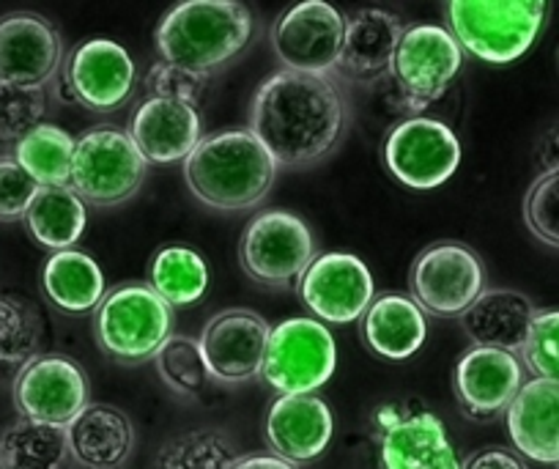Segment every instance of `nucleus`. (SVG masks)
Returning a JSON list of instances; mask_svg holds the SVG:
<instances>
[{
	"instance_id": "f257e3e1",
	"label": "nucleus",
	"mask_w": 559,
	"mask_h": 469,
	"mask_svg": "<svg viewBox=\"0 0 559 469\" xmlns=\"http://www.w3.org/2000/svg\"><path fill=\"white\" fill-rule=\"evenodd\" d=\"M348 102L335 74L280 72L258 85L250 105V132L277 168H310L341 143Z\"/></svg>"
},
{
	"instance_id": "f03ea898",
	"label": "nucleus",
	"mask_w": 559,
	"mask_h": 469,
	"mask_svg": "<svg viewBox=\"0 0 559 469\" xmlns=\"http://www.w3.org/2000/svg\"><path fill=\"white\" fill-rule=\"evenodd\" d=\"M274 176L277 163L250 129L209 134L185 160L187 187L214 212H245L258 207L272 190Z\"/></svg>"
},
{
	"instance_id": "7ed1b4c3",
	"label": "nucleus",
	"mask_w": 559,
	"mask_h": 469,
	"mask_svg": "<svg viewBox=\"0 0 559 469\" xmlns=\"http://www.w3.org/2000/svg\"><path fill=\"white\" fill-rule=\"evenodd\" d=\"M252 14L236 0H185L154 31L159 61L212 78L245 52L252 39Z\"/></svg>"
},
{
	"instance_id": "20e7f679",
	"label": "nucleus",
	"mask_w": 559,
	"mask_h": 469,
	"mask_svg": "<svg viewBox=\"0 0 559 469\" xmlns=\"http://www.w3.org/2000/svg\"><path fill=\"white\" fill-rule=\"evenodd\" d=\"M548 17L543 0H450L448 31L461 50L486 63H513L530 52Z\"/></svg>"
},
{
	"instance_id": "39448f33",
	"label": "nucleus",
	"mask_w": 559,
	"mask_h": 469,
	"mask_svg": "<svg viewBox=\"0 0 559 469\" xmlns=\"http://www.w3.org/2000/svg\"><path fill=\"white\" fill-rule=\"evenodd\" d=\"M174 307L148 283L107 291L94 310V338L102 354L121 365L148 363L174 338Z\"/></svg>"
},
{
	"instance_id": "423d86ee",
	"label": "nucleus",
	"mask_w": 559,
	"mask_h": 469,
	"mask_svg": "<svg viewBox=\"0 0 559 469\" xmlns=\"http://www.w3.org/2000/svg\"><path fill=\"white\" fill-rule=\"evenodd\" d=\"M146 174L148 163L127 129L96 127L74 143L69 187L88 207L110 209L129 201L143 187Z\"/></svg>"
},
{
	"instance_id": "0eeeda50",
	"label": "nucleus",
	"mask_w": 559,
	"mask_h": 469,
	"mask_svg": "<svg viewBox=\"0 0 559 469\" xmlns=\"http://www.w3.org/2000/svg\"><path fill=\"white\" fill-rule=\"evenodd\" d=\"M241 269L266 289H292L316 261V239L302 218L269 209L252 218L241 234Z\"/></svg>"
},
{
	"instance_id": "6e6552de",
	"label": "nucleus",
	"mask_w": 559,
	"mask_h": 469,
	"mask_svg": "<svg viewBox=\"0 0 559 469\" xmlns=\"http://www.w3.org/2000/svg\"><path fill=\"white\" fill-rule=\"evenodd\" d=\"M337 347L326 325L316 319H286L272 327L261 379L277 396H316L332 379Z\"/></svg>"
},
{
	"instance_id": "1a4fd4ad",
	"label": "nucleus",
	"mask_w": 559,
	"mask_h": 469,
	"mask_svg": "<svg viewBox=\"0 0 559 469\" xmlns=\"http://www.w3.org/2000/svg\"><path fill=\"white\" fill-rule=\"evenodd\" d=\"M412 300L437 319H461L486 291V267L469 245L437 242L412 263Z\"/></svg>"
},
{
	"instance_id": "9d476101",
	"label": "nucleus",
	"mask_w": 559,
	"mask_h": 469,
	"mask_svg": "<svg viewBox=\"0 0 559 469\" xmlns=\"http://www.w3.org/2000/svg\"><path fill=\"white\" fill-rule=\"evenodd\" d=\"M381 160L403 187L428 192L455 176L461 165V140L437 118H403L384 138Z\"/></svg>"
},
{
	"instance_id": "9b49d317",
	"label": "nucleus",
	"mask_w": 559,
	"mask_h": 469,
	"mask_svg": "<svg viewBox=\"0 0 559 469\" xmlns=\"http://www.w3.org/2000/svg\"><path fill=\"white\" fill-rule=\"evenodd\" d=\"M346 17L324 0H302L269 31L274 58L286 72L335 74L341 67Z\"/></svg>"
},
{
	"instance_id": "f8f14e48",
	"label": "nucleus",
	"mask_w": 559,
	"mask_h": 469,
	"mask_svg": "<svg viewBox=\"0 0 559 469\" xmlns=\"http://www.w3.org/2000/svg\"><path fill=\"white\" fill-rule=\"evenodd\" d=\"M20 418L69 429L91 403L88 376L67 354H39L12 382Z\"/></svg>"
},
{
	"instance_id": "ddd939ff",
	"label": "nucleus",
	"mask_w": 559,
	"mask_h": 469,
	"mask_svg": "<svg viewBox=\"0 0 559 469\" xmlns=\"http://www.w3.org/2000/svg\"><path fill=\"white\" fill-rule=\"evenodd\" d=\"M464 50L442 25H412L403 31L392 58V80L417 110L442 99L459 78Z\"/></svg>"
},
{
	"instance_id": "4468645a",
	"label": "nucleus",
	"mask_w": 559,
	"mask_h": 469,
	"mask_svg": "<svg viewBox=\"0 0 559 469\" xmlns=\"http://www.w3.org/2000/svg\"><path fill=\"white\" fill-rule=\"evenodd\" d=\"M272 327L263 316L247 307L217 313L203 327L198 347L209 376L217 385H245L261 376Z\"/></svg>"
},
{
	"instance_id": "2eb2a0df",
	"label": "nucleus",
	"mask_w": 559,
	"mask_h": 469,
	"mask_svg": "<svg viewBox=\"0 0 559 469\" xmlns=\"http://www.w3.org/2000/svg\"><path fill=\"white\" fill-rule=\"evenodd\" d=\"M299 296L321 325H352L376 300L373 274L352 253H321L299 280Z\"/></svg>"
},
{
	"instance_id": "dca6fc26",
	"label": "nucleus",
	"mask_w": 559,
	"mask_h": 469,
	"mask_svg": "<svg viewBox=\"0 0 559 469\" xmlns=\"http://www.w3.org/2000/svg\"><path fill=\"white\" fill-rule=\"evenodd\" d=\"M69 94L91 113H112L127 105L134 91L138 69L127 47L112 39L80 42L63 63Z\"/></svg>"
},
{
	"instance_id": "f3484780",
	"label": "nucleus",
	"mask_w": 559,
	"mask_h": 469,
	"mask_svg": "<svg viewBox=\"0 0 559 469\" xmlns=\"http://www.w3.org/2000/svg\"><path fill=\"white\" fill-rule=\"evenodd\" d=\"M63 61V39L56 25L34 12L0 17V83L45 89Z\"/></svg>"
},
{
	"instance_id": "a211bd4d",
	"label": "nucleus",
	"mask_w": 559,
	"mask_h": 469,
	"mask_svg": "<svg viewBox=\"0 0 559 469\" xmlns=\"http://www.w3.org/2000/svg\"><path fill=\"white\" fill-rule=\"evenodd\" d=\"M453 385L466 418L493 420L524 387V363L519 354L472 347L455 365Z\"/></svg>"
},
{
	"instance_id": "6ab92c4d",
	"label": "nucleus",
	"mask_w": 559,
	"mask_h": 469,
	"mask_svg": "<svg viewBox=\"0 0 559 469\" xmlns=\"http://www.w3.org/2000/svg\"><path fill=\"white\" fill-rule=\"evenodd\" d=\"M335 420L319 396H277L269 403L263 436L269 450L283 461L310 464L330 447Z\"/></svg>"
},
{
	"instance_id": "aec40b11",
	"label": "nucleus",
	"mask_w": 559,
	"mask_h": 469,
	"mask_svg": "<svg viewBox=\"0 0 559 469\" xmlns=\"http://www.w3.org/2000/svg\"><path fill=\"white\" fill-rule=\"evenodd\" d=\"M129 134L148 165L185 163L203 140L201 113L187 102L148 96L134 110Z\"/></svg>"
},
{
	"instance_id": "412c9836",
	"label": "nucleus",
	"mask_w": 559,
	"mask_h": 469,
	"mask_svg": "<svg viewBox=\"0 0 559 469\" xmlns=\"http://www.w3.org/2000/svg\"><path fill=\"white\" fill-rule=\"evenodd\" d=\"M384 469H461L455 447L433 412H392L381 425Z\"/></svg>"
},
{
	"instance_id": "4be33fe9",
	"label": "nucleus",
	"mask_w": 559,
	"mask_h": 469,
	"mask_svg": "<svg viewBox=\"0 0 559 469\" xmlns=\"http://www.w3.org/2000/svg\"><path fill=\"white\" fill-rule=\"evenodd\" d=\"M515 450L537 464H559V382H524L504 412Z\"/></svg>"
},
{
	"instance_id": "5701e85b",
	"label": "nucleus",
	"mask_w": 559,
	"mask_h": 469,
	"mask_svg": "<svg viewBox=\"0 0 559 469\" xmlns=\"http://www.w3.org/2000/svg\"><path fill=\"white\" fill-rule=\"evenodd\" d=\"M537 310L532 300L513 289H486L461 316V330L477 349L521 354Z\"/></svg>"
},
{
	"instance_id": "b1692460",
	"label": "nucleus",
	"mask_w": 559,
	"mask_h": 469,
	"mask_svg": "<svg viewBox=\"0 0 559 469\" xmlns=\"http://www.w3.org/2000/svg\"><path fill=\"white\" fill-rule=\"evenodd\" d=\"M67 439L80 469H118L134 450V425L110 403H88L67 429Z\"/></svg>"
},
{
	"instance_id": "393cba45",
	"label": "nucleus",
	"mask_w": 559,
	"mask_h": 469,
	"mask_svg": "<svg viewBox=\"0 0 559 469\" xmlns=\"http://www.w3.org/2000/svg\"><path fill=\"white\" fill-rule=\"evenodd\" d=\"M403 23L397 14L384 9H362L346 20V36H343L341 50V72L354 80L384 78L392 69L397 45L403 36Z\"/></svg>"
},
{
	"instance_id": "a878e982",
	"label": "nucleus",
	"mask_w": 559,
	"mask_h": 469,
	"mask_svg": "<svg viewBox=\"0 0 559 469\" xmlns=\"http://www.w3.org/2000/svg\"><path fill=\"white\" fill-rule=\"evenodd\" d=\"M359 325L365 343L384 360H408L428 336L426 313L406 294L376 296Z\"/></svg>"
},
{
	"instance_id": "bb28decb",
	"label": "nucleus",
	"mask_w": 559,
	"mask_h": 469,
	"mask_svg": "<svg viewBox=\"0 0 559 469\" xmlns=\"http://www.w3.org/2000/svg\"><path fill=\"white\" fill-rule=\"evenodd\" d=\"M45 296L63 313H88L105 300V272L83 250L52 253L41 267Z\"/></svg>"
},
{
	"instance_id": "cd10ccee",
	"label": "nucleus",
	"mask_w": 559,
	"mask_h": 469,
	"mask_svg": "<svg viewBox=\"0 0 559 469\" xmlns=\"http://www.w3.org/2000/svg\"><path fill=\"white\" fill-rule=\"evenodd\" d=\"M45 347V319L39 307L17 291H0V382L17 379Z\"/></svg>"
},
{
	"instance_id": "c85d7f7f",
	"label": "nucleus",
	"mask_w": 559,
	"mask_h": 469,
	"mask_svg": "<svg viewBox=\"0 0 559 469\" xmlns=\"http://www.w3.org/2000/svg\"><path fill=\"white\" fill-rule=\"evenodd\" d=\"M23 223L34 242L61 253L78 245L88 225V212L72 187H41Z\"/></svg>"
},
{
	"instance_id": "c756f323",
	"label": "nucleus",
	"mask_w": 559,
	"mask_h": 469,
	"mask_svg": "<svg viewBox=\"0 0 559 469\" xmlns=\"http://www.w3.org/2000/svg\"><path fill=\"white\" fill-rule=\"evenodd\" d=\"M69 458L67 429L20 418L0 434V469H67Z\"/></svg>"
},
{
	"instance_id": "7c9ffc66",
	"label": "nucleus",
	"mask_w": 559,
	"mask_h": 469,
	"mask_svg": "<svg viewBox=\"0 0 559 469\" xmlns=\"http://www.w3.org/2000/svg\"><path fill=\"white\" fill-rule=\"evenodd\" d=\"M148 285L170 307H190L209 289V267L201 253L185 245H165L148 263Z\"/></svg>"
},
{
	"instance_id": "2f4dec72",
	"label": "nucleus",
	"mask_w": 559,
	"mask_h": 469,
	"mask_svg": "<svg viewBox=\"0 0 559 469\" xmlns=\"http://www.w3.org/2000/svg\"><path fill=\"white\" fill-rule=\"evenodd\" d=\"M78 140L56 124H39L14 145V160L39 187H69Z\"/></svg>"
},
{
	"instance_id": "473e14b6",
	"label": "nucleus",
	"mask_w": 559,
	"mask_h": 469,
	"mask_svg": "<svg viewBox=\"0 0 559 469\" xmlns=\"http://www.w3.org/2000/svg\"><path fill=\"white\" fill-rule=\"evenodd\" d=\"M239 458L223 431H187L165 442L157 453V469H230Z\"/></svg>"
},
{
	"instance_id": "72a5a7b5",
	"label": "nucleus",
	"mask_w": 559,
	"mask_h": 469,
	"mask_svg": "<svg viewBox=\"0 0 559 469\" xmlns=\"http://www.w3.org/2000/svg\"><path fill=\"white\" fill-rule=\"evenodd\" d=\"M154 363H157V371L165 385L174 392H179V396L195 398L212 385V376H209L206 363H203L198 338L174 336L159 349Z\"/></svg>"
},
{
	"instance_id": "f704fd0d",
	"label": "nucleus",
	"mask_w": 559,
	"mask_h": 469,
	"mask_svg": "<svg viewBox=\"0 0 559 469\" xmlns=\"http://www.w3.org/2000/svg\"><path fill=\"white\" fill-rule=\"evenodd\" d=\"M47 116V89L0 83V143L17 145Z\"/></svg>"
},
{
	"instance_id": "c9c22d12",
	"label": "nucleus",
	"mask_w": 559,
	"mask_h": 469,
	"mask_svg": "<svg viewBox=\"0 0 559 469\" xmlns=\"http://www.w3.org/2000/svg\"><path fill=\"white\" fill-rule=\"evenodd\" d=\"M524 223L543 245L559 247V168L543 171L524 198Z\"/></svg>"
},
{
	"instance_id": "e433bc0d",
	"label": "nucleus",
	"mask_w": 559,
	"mask_h": 469,
	"mask_svg": "<svg viewBox=\"0 0 559 469\" xmlns=\"http://www.w3.org/2000/svg\"><path fill=\"white\" fill-rule=\"evenodd\" d=\"M521 363L537 379L559 382V310L537 313L521 349Z\"/></svg>"
},
{
	"instance_id": "4c0bfd02",
	"label": "nucleus",
	"mask_w": 559,
	"mask_h": 469,
	"mask_svg": "<svg viewBox=\"0 0 559 469\" xmlns=\"http://www.w3.org/2000/svg\"><path fill=\"white\" fill-rule=\"evenodd\" d=\"M41 187L25 174L14 154L0 156V223H20Z\"/></svg>"
},
{
	"instance_id": "58836bf2",
	"label": "nucleus",
	"mask_w": 559,
	"mask_h": 469,
	"mask_svg": "<svg viewBox=\"0 0 559 469\" xmlns=\"http://www.w3.org/2000/svg\"><path fill=\"white\" fill-rule=\"evenodd\" d=\"M209 80L212 78H201V74L185 72V69L170 67V63L165 61H157L152 69H148L146 89H148V96L179 99L195 107L198 102H201L203 91H206Z\"/></svg>"
},
{
	"instance_id": "ea45409f",
	"label": "nucleus",
	"mask_w": 559,
	"mask_h": 469,
	"mask_svg": "<svg viewBox=\"0 0 559 469\" xmlns=\"http://www.w3.org/2000/svg\"><path fill=\"white\" fill-rule=\"evenodd\" d=\"M461 469H526L519 453L508 450V447H483V450L472 453Z\"/></svg>"
},
{
	"instance_id": "a19ab883",
	"label": "nucleus",
	"mask_w": 559,
	"mask_h": 469,
	"mask_svg": "<svg viewBox=\"0 0 559 469\" xmlns=\"http://www.w3.org/2000/svg\"><path fill=\"white\" fill-rule=\"evenodd\" d=\"M537 163L546 171L559 168V124L546 129V134L540 138V145H537Z\"/></svg>"
},
{
	"instance_id": "79ce46f5",
	"label": "nucleus",
	"mask_w": 559,
	"mask_h": 469,
	"mask_svg": "<svg viewBox=\"0 0 559 469\" xmlns=\"http://www.w3.org/2000/svg\"><path fill=\"white\" fill-rule=\"evenodd\" d=\"M230 469H299L294 464L283 461L274 453H247V456L236 458V464Z\"/></svg>"
},
{
	"instance_id": "37998d69",
	"label": "nucleus",
	"mask_w": 559,
	"mask_h": 469,
	"mask_svg": "<svg viewBox=\"0 0 559 469\" xmlns=\"http://www.w3.org/2000/svg\"><path fill=\"white\" fill-rule=\"evenodd\" d=\"M557 469H559V464H557Z\"/></svg>"
}]
</instances>
